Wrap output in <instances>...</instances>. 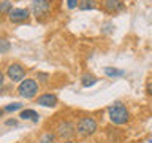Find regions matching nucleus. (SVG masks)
I'll return each mask as SVG.
<instances>
[{
	"label": "nucleus",
	"mask_w": 152,
	"mask_h": 143,
	"mask_svg": "<svg viewBox=\"0 0 152 143\" xmlns=\"http://www.w3.org/2000/svg\"><path fill=\"white\" fill-rule=\"evenodd\" d=\"M108 116H109V121L113 124H116V126H124V124H127L128 119H130V113H128L127 107L122 102H116V103H113L108 107Z\"/></svg>",
	"instance_id": "obj_1"
},
{
	"label": "nucleus",
	"mask_w": 152,
	"mask_h": 143,
	"mask_svg": "<svg viewBox=\"0 0 152 143\" xmlns=\"http://www.w3.org/2000/svg\"><path fill=\"white\" fill-rule=\"evenodd\" d=\"M97 129H98V122L92 116H83L78 121V124H76V133L79 137H84V138L94 135L97 132Z\"/></svg>",
	"instance_id": "obj_2"
},
{
	"label": "nucleus",
	"mask_w": 152,
	"mask_h": 143,
	"mask_svg": "<svg viewBox=\"0 0 152 143\" xmlns=\"http://www.w3.org/2000/svg\"><path fill=\"white\" fill-rule=\"evenodd\" d=\"M18 94L22 99H33L38 94V83L32 78L22 80L18 86Z\"/></svg>",
	"instance_id": "obj_3"
},
{
	"label": "nucleus",
	"mask_w": 152,
	"mask_h": 143,
	"mask_svg": "<svg viewBox=\"0 0 152 143\" xmlns=\"http://www.w3.org/2000/svg\"><path fill=\"white\" fill-rule=\"evenodd\" d=\"M30 10L33 16L37 19L48 18L51 13V2L49 0H32L30 2Z\"/></svg>",
	"instance_id": "obj_4"
},
{
	"label": "nucleus",
	"mask_w": 152,
	"mask_h": 143,
	"mask_svg": "<svg viewBox=\"0 0 152 143\" xmlns=\"http://www.w3.org/2000/svg\"><path fill=\"white\" fill-rule=\"evenodd\" d=\"M76 133V127L71 121H60L56 126V135L60 138V140H70L73 138Z\"/></svg>",
	"instance_id": "obj_5"
},
{
	"label": "nucleus",
	"mask_w": 152,
	"mask_h": 143,
	"mask_svg": "<svg viewBox=\"0 0 152 143\" xmlns=\"http://www.w3.org/2000/svg\"><path fill=\"white\" fill-rule=\"evenodd\" d=\"M7 75L8 78L13 81V83H21V81L26 78V69L18 64V62H14V64H10L8 69H7Z\"/></svg>",
	"instance_id": "obj_6"
},
{
	"label": "nucleus",
	"mask_w": 152,
	"mask_h": 143,
	"mask_svg": "<svg viewBox=\"0 0 152 143\" xmlns=\"http://www.w3.org/2000/svg\"><path fill=\"white\" fill-rule=\"evenodd\" d=\"M28 16H30V10L28 8H13L8 14V19L13 24H21V22H26Z\"/></svg>",
	"instance_id": "obj_7"
},
{
	"label": "nucleus",
	"mask_w": 152,
	"mask_h": 143,
	"mask_svg": "<svg viewBox=\"0 0 152 143\" xmlns=\"http://www.w3.org/2000/svg\"><path fill=\"white\" fill-rule=\"evenodd\" d=\"M37 102H38V105H41V107L54 108V107H57V102H59V99H57V95L52 94V92H45V94L38 95Z\"/></svg>",
	"instance_id": "obj_8"
},
{
	"label": "nucleus",
	"mask_w": 152,
	"mask_h": 143,
	"mask_svg": "<svg viewBox=\"0 0 152 143\" xmlns=\"http://www.w3.org/2000/svg\"><path fill=\"white\" fill-rule=\"evenodd\" d=\"M103 8H104V11H108V13H119L124 10V3L121 0H104Z\"/></svg>",
	"instance_id": "obj_9"
},
{
	"label": "nucleus",
	"mask_w": 152,
	"mask_h": 143,
	"mask_svg": "<svg viewBox=\"0 0 152 143\" xmlns=\"http://www.w3.org/2000/svg\"><path fill=\"white\" fill-rule=\"evenodd\" d=\"M21 119H24V121H33V122H38V119H40V114H38L35 110H22L21 111V116H19Z\"/></svg>",
	"instance_id": "obj_10"
},
{
	"label": "nucleus",
	"mask_w": 152,
	"mask_h": 143,
	"mask_svg": "<svg viewBox=\"0 0 152 143\" xmlns=\"http://www.w3.org/2000/svg\"><path fill=\"white\" fill-rule=\"evenodd\" d=\"M98 78L92 73H84L83 78H81V84H83V88H92L94 84H97Z\"/></svg>",
	"instance_id": "obj_11"
},
{
	"label": "nucleus",
	"mask_w": 152,
	"mask_h": 143,
	"mask_svg": "<svg viewBox=\"0 0 152 143\" xmlns=\"http://www.w3.org/2000/svg\"><path fill=\"white\" fill-rule=\"evenodd\" d=\"M104 75H106L108 78H117V76H124L125 72L119 70V69H114V67H104Z\"/></svg>",
	"instance_id": "obj_12"
},
{
	"label": "nucleus",
	"mask_w": 152,
	"mask_h": 143,
	"mask_svg": "<svg viewBox=\"0 0 152 143\" xmlns=\"http://www.w3.org/2000/svg\"><path fill=\"white\" fill-rule=\"evenodd\" d=\"M78 8L83 10V11H87V10H95V8H97V2H95V0H79Z\"/></svg>",
	"instance_id": "obj_13"
},
{
	"label": "nucleus",
	"mask_w": 152,
	"mask_h": 143,
	"mask_svg": "<svg viewBox=\"0 0 152 143\" xmlns=\"http://www.w3.org/2000/svg\"><path fill=\"white\" fill-rule=\"evenodd\" d=\"M13 10V2L10 0H0V14H10Z\"/></svg>",
	"instance_id": "obj_14"
},
{
	"label": "nucleus",
	"mask_w": 152,
	"mask_h": 143,
	"mask_svg": "<svg viewBox=\"0 0 152 143\" xmlns=\"http://www.w3.org/2000/svg\"><path fill=\"white\" fill-rule=\"evenodd\" d=\"M10 49H11V43H10L7 38H0V54L8 52Z\"/></svg>",
	"instance_id": "obj_15"
},
{
	"label": "nucleus",
	"mask_w": 152,
	"mask_h": 143,
	"mask_svg": "<svg viewBox=\"0 0 152 143\" xmlns=\"http://www.w3.org/2000/svg\"><path fill=\"white\" fill-rule=\"evenodd\" d=\"M22 108V105L19 103V102H14V103H10L7 105V107L3 108V111H7V113H11V111H18V110H21Z\"/></svg>",
	"instance_id": "obj_16"
},
{
	"label": "nucleus",
	"mask_w": 152,
	"mask_h": 143,
	"mask_svg": "<svg viewBox=\"0 0 152 143\" xmlns=\"http://www.w3.org/2000/svg\"><path fill=\"white\" fill-rule=\"evenodd\" d=\"M56 138V133H52V132H48V133H45L41 138H40V142L38 143H51L52 140Z\"/></svg>",
	"instance_id": "obj_17"
},
{
	"label": "nucleus",
	"mask_w": 152,
	"mask_h": 143,
	"mask_svg": "<svg viewBox=\"0 0 152 143\" xmlns=\"http://www.w3.org/2000/svg\"><path fill=\"white\" fill-rule=\"evenodd\" d=\"M37 80H40L41 83H48L49 75H48V73H43V72H38V73H37Z\"/></svg>",
	"instance_id": "obj_18"
},
{
	"label": "nucleus",
	"mask_w": 152,
	"mask_h": 143,
	"mask_svg": "<svg viewBox=\"0 0 152 143\" xmlns=\"http://www.w3.org/2000/svg\"><path fill=\"white\" fill-rule=\"evenodd\" d=\"M78 5H79V0H66V7H68V10H75Z\"/></svg>",
	"instance_id": "obj_19"
},
{
	"label": "nucleus",
	"mask_w": 152,
	"mask_h": 143,
	"mask_svg": "<svg viewBox=\"0 0 152 143\" xmlns=\"http://www.w3.org/2000/svg\"><path fill=\"white\" fill-rule=\"evenodd\" d=\"M146 92L149 95H152V81H149V83L146 84Z\"/></svg>",
	"instance_id": "obj_20"
},
{
	"label": "nucleus",
	"mask_w": 152,
	"mask_h": 143,
	"mask_svg": "<svg viewBox=\"0 0 152 143\" xmlns=\"http://www.w3.org/2000/svg\"><path fill=\"white\" fill-rule=\"evenodd\" d=\"M3 81H5V75H3V72L0 70V88L3 86Z\"/></svg>",
	"instance_id": "obj_21"
},
{
	"label": "nucleus",
	"mask_w": 152,
	"mask_h": 143,
	"mask_svg": "<svg viewBox=\"0 0 152 143\" xmlns=\"http://www.w3.org/2000/svg\"><path fill=\"white\" fill-rule=\"evenodd\" d=\"M7 124H8V126H11V124H13V126H16V121H14V119H13V121L10 119V121H7Z\"/></svg>",
	"instance_id": "obj_22"
},
{
	"label": "nucleus",
	"mask_w": 152,
	"mask_h": 143,
	"mask_svg": "<svg viewBox=\"0 0 152 143\" xmlns=\"http://www.w3.org/2000/svg\"><path fill=\"white\" fill-rule=\"evenodd\" d=\"M5 111H3V110H0V118H2V114H3Z\"/></svg>",
	"instance_id": "obj_23"
},
{
	"label": "nucleus",
	"mask_w": 152,
	"mask_h": 143,
	"mask_svg": "<svg viewBox=\"0 0 152 143\" xmlns=\"http://www.w3.org/2000/svg\"><path fill=\"white\" fill-rule=\"evenodd\" d=\"M65 143H70V142H65Z\"/></svg>",
	"instance_id": "obj_24"
}]
</instances>
